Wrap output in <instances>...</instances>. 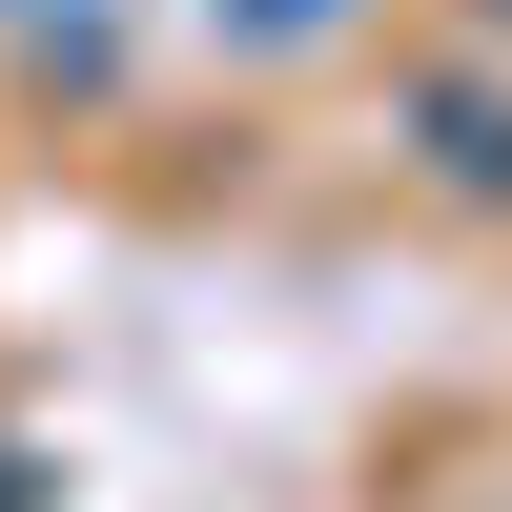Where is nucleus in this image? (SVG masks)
Returning a JSON list of instances; mask_svg holds the SVG:
<instances>
[{"instance_id": "f257e3e1", "label": "nucleus", "mask_w": 512, "mask_h": 512, "mask_svg": "<svg viewBox=\"0 0 512 512\" xmlns=\"http://www.w3.org/2000/svg\"><path fill=\"white\" fill-rule=\"evenodd\" d=\"M431 185L512 205V103H492V82H431Z\"/></svg>"}, {"instance_id": "f03ea898", "label": "nucleus", "mask_w": 512, "mask_h": 512, "mask_svg": "<svg viewBox=\"0 0 512 512\" xmlns=\"http://www.w3.org/2000/svg\"><path fill=\"white\" fill-rule=\"evenodd\" d=\"M205 21H226L246 62H287V41H328V21H349V0H205Z\"/></svg>"}, {"instance_id": "7ed1b4c3", "label": "nucleus", "mask_w": 512, "mask_h": 512, "mask_svg": "<svg viewBox=\"0 0 512 512\" xmlns=\"http://www.w3.org/2000/svg\"><path fill=\"white\" fill-rule=\"evenodd\" d=\"M0 21H21L41 62H62V82H103V0H0Z\"/></svg>"}]
</instances>
